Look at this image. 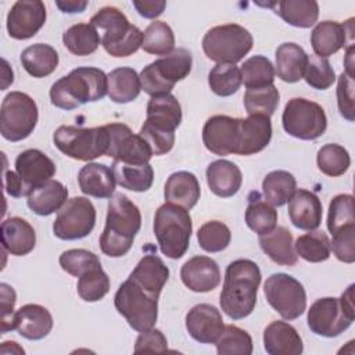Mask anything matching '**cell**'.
<instances>
[{
	"mask_svg": "<svg viewBox=\"0 0 355 355\" xmlns=\"http://www.w3.org/2000/svg\"><path fill=\"white\" fill-rule=\"evenodd\" d=\"M261 283L259 266L251 259H236L225 272L220 291V308L233 320L244 319L252 313Z\"/></svg>",
	"mask_w": 355,
	"mask_h": 355,
	"instance_id": "obj_1",
	"label": "cell"
},
{
	"mask_svg": "<svg viewBox=\"0 0 355 355\" xmlns=\"http://www.w3.org/2000/svg\"><path fill=\"white\" fill-rule=\"evenodd\" d=\"M141 226V214L125 194L116 193L108 201V211L104 230L100 236L103 254L111 258L125 255L133 244Z\"/></svg>",
	"mask_w": 355,
	"mask_h": 355,
	"instance_id": "obj_2",
	"label": "cell"
},
{
	"mask_svg": "<svg viewBox=\"0 0 355 355\" xmlns=\"http://www.w3.org/2000/svg\"><path fill=\"white\" fill-rule=\"evenodd\" d=\"M108 93V78L100 68L79 67L53 83L51 104L61 110H75L82 104L101 100Z\"/></svg>",
	"mask_w": 355,
	"mask_h": 355,
	"instance_id": "obj_3",
	"label": "cell"
},
{
	"mask_svg": "<svg viewBox=\"0 0 355 355\" xmlns=\"http://www.w3.org/2000/svg\"><path fill=\"white\" fill-rule=\"evenodd\" d=\"M94 28L104 29L101 44L104 50L116 58L136 53L143 44V32L132 25L126 15L116 7L100 8L90 19Z\"/></svg>",
	"mask_w": 355,
	"mask_h": 355,
	"instance_id": "obj_4",
	"label": "cell"
},
{
	"mask_svg": "<svg viewBox=\"0 0 355 355\" xmlns=\"http://www.w3.org/2000/svg\"><path fill=\"white\" fill-rule=\"evenodd\" d=\"M193 232L191 216L187 209L165 202L154 215V234L161 252L171 259L182 258L190 245Z\"/></svg>",
	"mask_w": 355,
	"mask_h": 355,
	"instance_id": "obj_5",
	"label": "cell"
},
{
	"mask_svg": "<svg viewBox=\"0 0 355 355\" xmlns=\"http://www.w3.org/2000/svg\"><path fill=\"white\" fill-rule=\"evenodd\" d=\"M354 319V284H351L340 298L323 297L316 300L311 305L306 316L311 331L329 338L344 333Z\"/></svg>",
	"mask_w": 355,
	"mask_h": 355,
	"instance_id": "obj_6",
	"label": "cell"
},
{
	"mask_svg": "<svg viewBox=\"0 0 355 355\" xmlns=\"http://www.w3.org/2000/svg\"><path fill=\"white\" fill-rule=\"evenodd\" d=\"M193 57L186 49H175L144 67L139 75L141 90L151 97L169 94L175 85L191 72Z\"/></svg>",
	"mask_w": 355,
	"mask_h": 355,
	"instance_id": "obj_7",
	"label": "cell"
},
{
	"mask_svg": "<svg viewBox=\"0 0 355 355\" xmlns=\"http://www.w3.org/2000/svg\"><path fill=\"white\" fill-rule=\"evenodd\" d=\"M53 141L67 157L78 161H92L107 155L110 135L105 125L97 128L62 125L54 132Z\"/></svg>",
	"mask_w": 355,
	"mask_h": 355,
	"instance_id": "obj_8",
	"label": "cell"
},
{
	"mask_svg": "<svg viewBox=\"0 0 355 355\" xmlns=\"http://www.w3.org/2000/svg\"><path fill=\"white\" fill-rule=\"evenodd\" d=\"M252 44V35L237 24L214 26L202 37L205 55L218 64L239 62L250 53Z\"/></svg>",
	"mask_w": 355,
	"mask_h": 355,
	"instance_id": "obj_9",
	"label": "cell"
},
{
	"mask_svg": "<svg viewBox=\"0 0 355 355\" xmlns=\"http://www.w3.org/2000/svg\"><path fill=\"white\" fill-rule=\"evenodd\" d=\"M114 305L128 324L139 333L154 327L157 322L158 298L144 291L129 277L116 290Z\"/></svg>",
	"mask_w": 355,
	"mask_h": 355,
	"instance_id": "obj_10",
	"label": "cell"
},
{
	"mask_svg": "<svg viewBox=\"0 0 355 355\" xmlns=\"http://www.w3.org/2000/svg\"><path fill=\"white\" fill-rule=\"evenodd\" d=\"M37 118L35 100L26 93L11 92L1 103L0 133L8 141H21L33 132Z\"/></svg>",
	"mask_w": 355,
	"mask_h": 355,
	"instance_id": "obj_11",
	"label": "cell"
},
{
	"mask_svg": "<svg viewBox=\"0 0 355 355\" xmlns=\"http://www.w3.org/2000/svg\"><path fill=\"white\" fill-rule=\"evenodd\" d=\"M282 123L290 136L301 140H315L326 132L327 116L318 103L294 97L284 107Z\"/></svg>",
	"mask_w": 355,
	"mask_h": 355,
	"instance_id": "obj_12",
	"label": "cell"
},
{
	"mask_svg": "<svg viewBox=\"0 0 355 355\" xmlns=\"http://www.w3.org/2000/svg\"><path fill=\"white\" fill-rule=\"evenodd\" d=\"M263 293L269 305L286 320H294L305 312V288L287 273L270 275L263 284Z\"/></svg>",
	"mask_w": 355,
	"mask_h": 355,
	"instance_id": "obj_13",
	"label": "cell"
},
{
	"mask_svg": "<svg viewBox=\"0 0 355 355\" xmlns=\"http://www.w3.org/2000/svg\"><path fill=\"white\" fill-rule=\"evenodd\" d=\"M96 225V208L86 197H73L58 211L53 233L61 240H79L89 236Z\"/></svg>",
	"mask_w": 355,
	"mask_h": 355,
	"instance_id": "obj_14",
	"label": "cell"
},
{
	"mask_svg": "<svg viewBox=\"0 0 355 355\" xmlns=\"http://www.w3.org/2000/svg\"><path fill=\"white\" fill-rule=\"evenodd\" d=\"M105 128L110 135L108 157L125 164H148L153 151L139 133L135 135L125 123H108Z\"/></svg>",
	"mask_w": 355,
	"mask_h": 355,
	"instance_id": "obj_15",
	"label": "cell"
},
{
	"mask_svg": "<svg viewBox=\"0 0 355 355\" xmlns=\"http://www.w3.org/2000/svg\"><path fill=\"white\" fill-rule=\"evenodd\" d=\"M202 143L215 155L237 154L240 143V118L214 115L202 128Z\"/></svg>",
	"mask_w": 355,
	"mask_h": 355,
	"instance_id": "obj_16",
	"label": "cell"
},
{
	"mask_svg": "<svg viewBox=\"0 0 355 355\" xmlns=\"http://www.w3.org/2000/svg\"><path fill=\"white\" fill-rule=\"evenodd\" d=\"M47 18L46 6L40 0H18L7 14V32L12 39L25 40L35 36Z\"/></svg>",
	"mask_w": 355,
	"mask_h": 355,
	"instance_id": "obj_17",
	"label": "cell"
},
{
	"mask_svg": "<svg viewBox=\"0 0 355 355\" xmlns=\"http://www.w3.org/2000/svg\"><path fill=\"white\" fill-rule=\"evenodd\" d=\"M55 164L37 148L19 153L15 159V172L22 182L26 197L35 189L49 182L55 175Z\"/></svg>",
	"mask_w": 355,
	"mask_h": 355,
	"instance_id": "obj_18",
	"label": "cell"
},
{
	"mask_svg": "<svg viewBox=\"0 0 355 355\" xmlns=\"http://www.w3.org/2000/svg\"><path fill=\"white\" fill-rule=\"evenodd\" d=\"M186 329L196 341L215 344L223 333L225 323L218 308L211 304H198L187 312Z\"/></svg>",
	"mask_w": 355,
	"mask_h": 355,
	"instance_id": "obj_19",
	"label": "cell"
},
{
	"mask_svg": "<svg viewBox=\"0 0 355 355\" xmlns=\"http://www.w3.org/2000/svg\"><path fill=\"white\" fill-rule=\"evenodd\" d=\"M183 284L194 293H208L220 283L218 263L205 255H196L186 261L180 269Z\"/></svg>",
	"mask_w": 355,
	"mask_h": 355,
	"instance_id": "obj_20",
	"label": "cell"
},
{
	"mask_svg": "<svg viewBox=\"0 0 355 355\" xmlns=\"http://www.w3.org/2000/svg\"><path fill=\"white\" fill-rule=\"evenodd\" d=\"M354 18L344 24L336 21H322L311 32V44L318 57L327 58L337 53L347 43V36L352 37Z\"/></svg>",
	"mask_w": 355,
	"mask_h": 355,
	"instance_id": "obj_21",
	"label": "cell"
},
{
	"mask_svg": "<svg viewBox=\"0 0 355 355\" xmlns=\"http://www.w3.org/2000/svg\"><path fill=\"white\" fill-rule=\"evenodd\" d=\"M53 329V316L47 308L37 304H26L14 312L12 330L26 340H42Z\"/></svg>",
	"mask_w": 355,
	"mask_h": 355,
	"instance_id": "obj_22",
	"label": "cell"
},
{
	"mask_svg": "<svg viewBox=\"0 0 355 355\" xmlns=\"http://www.w3.org/2000/svg\"><path fill=\"white\" fill-rule=\"evenodd\" d=\"M322 211L319 197L309 190L298 189L288 200V216L291 223L298 229H318L322 223Z\"/></svg>",
	"mask_w": 355,
	"mask_h": 355,
	"instance_id": "obj_23",
	"label": "cell"
},
{
	"mask_svg": "<svg viewBox=\"0 0 355 355\" xmlns=\"http://www.w3.org/2000/svg\"><path fill=\"white\" fill-rule=\"evenodd\" d=\"M272 139L270 118L265 115H248L240 118L239 155H252L262 151Z\"/></svg>",
	"mask_w": 355,
	"mask_h": 355,
	"instance_id": "obj_24",
	"label": "cell"
},
{
	"mask_svg": "<svg viewBox=\"0 0 355 355\" xmlns=\"http://www.w3.org/2000/svg\"><path fill=\"white\" fill-rule=\"evenodd\" d=\"M129 279L144 291L158 298L169 279V269L159 257L147 254L137 262L136 268L129 275Z\"/></svg>",
	"mask_w": 355,
	"mask_h": 355,
	"instance_id": "obj_25",
	"label": "cell"
},
{
	"mask_svg": "<svg viewBox=\"0 0 355 355\" xmlns=\"http://www.w3.org/2000/svg\"><path fill=\"white\" fill-rule=\"evenodd\" d=\"M263 348L269 355H300L302 338L287 322L275 320L263 330Z\"/></svg>",
	"mask_w": 355,
	"mask_h": 355,
	"instance_id": "obj_26",
	"label": "cell"
},
{
	"mask_svg": "<svg viewBox=\"0 0 355 355\" xmlns=\"http://www.w3.org/2000/svg\"><path fill=\"white\" fill-rule=\"evenodd\" d=\"M3 248L17 257L29 254L36 245V233L29 222L19 216L3 220L0 227Z\"/></svg>",
	"mask_w": 355,
	"mask_h": 355,
	"instance_id": "obj_27",
	"label": "cell"
},
{
	"mask_svg": "<svg viewBox=\"0 0 355 355\" xmlns=\"http://www.w3.org/2000/svg\"><path fill=\"white\" fill-rule=\"evenodd\" d=\"M201 196L200 182L194 173L187 171H179L172 173L164 189V197L166 202L179 205L190 211Z\"/></svg>",
	"mask_w": 355,
	"mask_h": 355,
	"instance_id": "obj_28",
	"label": "cell"
},
{
	"mask_svg": "<svg viewBox=\"0 0 355 355\" xmlns=\"http://www.w3.org/2000/svg\"><path fill=\"white\" fill-rule=\"evenodd\" d=\"M209 190L222 198L233 197L241 187L243 175L240 168L227 159H216L207 168Z\"/></svg>",
	"mask_w": 355,
	"mask_h": 355,
	"instance_id": "obj_29",
	"label": "cell"
},
{
	"mask_svg": "<svg viewBox=\"0 0 355 355\" xmlns=\"http://www.w3.org/2000/svg\"><path fill=\"white\" fill-rule=\"evenodd\" d=\"M78 183L83 194L96 198H111L115 191L116 180L110 166L89 162L79 171Z\"/></svg>",
	"mask_w": 355,
	"mask_h": 355,
	"instance_id": "obj_30",
	"label": "cell"
},
{
	"mask_svg": "<svg viewBox=\"0 0 355 355\" xmlns=\"http://www.w3.org/2000/svg\"><path fill=\"white\" fill-rule=\"evenodd\" d=\"M275 73L287 83H295L304 78L308 54L297 43L286 42L276 49Z\"/></svg>",
	"mask_w": 355,
	"mask_h": 355,
	"instance_id": "obj_31",
	"label": "cell"
},
{
	"mask_svg": "<svg viewBox=\"0 0 355 355\" xmlns=\"http://www.w3.org/2000/svg\"><path fill=\"white\" fill-rule=\"evenodd\" d=\"M154 128L175 132L182 122V107L173 94L151 97L147 104L146 121Z\"/></svg>",
	"mask_w": 355,
	"mask_h": 355,
	"instance_id": "obj_32",
	"label": "cell"
},
{
	"mask_svg": "<svg viewBox=\"0 0 355 355\" xmlns=\"http://www.w3.org/2000/svg\"><path fill=\"white\" fill-rule=\"evenodd\" d=\"M258 241L262 251L277 265L291 266L298 259L293 244V234L284 226H276L272 232L261 234Z\"/></svg>",
	"mask_w": 355,
	"mask_h": 355,
	"instance_id": "obj_33",
	"label": "cell"
},
{
	"mask_svg": "<svg viewBox=\"0 0 355 355\" xmlns=\"http://www.w3.org/2000/svg\"><path fill=\"white\" fill-rule=\"evenodd\" d=\"M67 200L68 190L65 189V186L58 180L50 179L28 196L26 204L29 209L33 211L36 215L47 216L55 211H60Z\"/></svg>",
	"mask_w": 355,
	"mask_h": 355,
	"instance_id": "obj_34",
	"label": "cell"
},
{
	"mask_svg": "<svg viewBox=\"0 0 355 355\" xmlns=\"http://www.w3.org/2000/svg\"><path fill=\"white\" fill-rule=\"evenodd\" d=\"M58 53L46 43H36L21 53L24 69L33 78H44L53 73L58 65Z\"/></svg>",
	"mask_w": 355,
	"mask_h": 355,
	"instance_id": "obj_35",
	"label": "cell"
},
{
	"mask_svg": "<svg viewBox=\"0 0 355 355\" xmlns=\"http://www.w3.org/2000/svg\"><path fill=\"white\" fill-rule=\"evenodd\" d=\"M111 169L116 183L130 191H147L154 180V169L150 164H125L114 161Z\"/></svg>",
	"mask_w": 355,
	"mask_h": 355,
	"instance_id": "obj_36",
	"label": "cell"
},
{
	"mask_svg": "<svg viewBox=\"0 0 355 355\" xmlns=\"http://www.w3.org/2000/svg\"><path fill=\"white\" fill-rule=\"evenodd\" d=\"M108 96L114 103L126 104L137 98L141 86L137 72L130 67L112 69L108 75Z\"/></svg>",
	"mask_w": 355,
	"mask_h": 355,
	"instance_id": "obj_37",
	"label": "cell"
},
{
	"mask_svg": "<svg viewBox=\"0 0 355 355\" xmlns=\"http://www.w3.org/2000/svg\"><path fill=\"white\" fill-rule=\"evenodd\" d=\"M62 43L69 53L83 57L98 49L101 37L92 24H75L64 32Z\"/></svg>",
	"mask_w": 355,
	"mask_h": 355,
	"instance_id": "obj_38",
	"label": "cell"
},
{
	"mask_svg": "<svg viewBox=\"0 0 355 355\" xmlns=\"http://www.w3.org/2000/svg\"><path fill=\"white\" fill-rule=\"evenodd\" d=\"M295 190V178L287 171H272L262 180L263 197L273 207H282L288 202Z\"/></svg>",
	"mask_w": 355,
	"mask_h": 355,
	"instance_id": "obj_39",
	"label": "cell"
},
{
	"mask_svg": "<svg viewBox=\"0 0 355 355\" xmlns=\"http://www.w3.org/2000/svg\"><path fill=\"white\" fill-rule=\"evenodd\" d=\"M277 7L279 17L295 28H311L319 17V6L315 0H283Z\"/></svg>",
	"mask_w": 355,
	"mask_h": 355,
	"instance_id": "obj_40",
	"label": "cell"
},
{
	"mask_svg": "<svg viewBox=\"0 0 355 355\" xmlns=\"http://www.w3.org/2000/svg\"><path fill=\"white\" fill-rule=\"evenodd\" d=\"M244 219L247 226L261 236L272 232L276 227L277 211L272 204L263 201L258 193H252L250 196Z\"/></svg>",
	"mask_w": 355,
	"mask_h": 355,
	"instance_id": "obj_41",
	"label": "cell"
},
{
	"mask_svg": "<svg viewBox=\"0 0 355 355\" xmlns=\"http://www.w3.org/2000/svg\"><path fill=\"white\" fill-rule=\"evenodd\" d=\"M141 49L154 55H168L175 50V35L172 28L162 21L151 22L143 32Z\"/></svg>",
	"mask_w": 355,
	"mask_h": 355,
	"instance_id": "obj_42",
	"label": "cell"
},
{
	"mask_svg": "<svg viewBox=\"0 0 355 355\" xmlns=\"http://www.w3.org/2000/svg\"><path fill=\"white\" fill-rule=\"evenodd\" d=\"M294 250L297 255H300L302 259L313 263L329 259L331 252L327 234L319 230H309V233L300 236L295 240Z\"/></svg>",
	"mask_w": 355,
	"mask_h": 355,
	"instance_id": "obj_43",
	"label": "cell"
},
{
	"mask_svg": "<svg viewBox=\"0 0 355 355\" xmlns=\"http://www.w3.org/2000/svg\"><path fill=\"white\" fill-rule=\"evenodd\" d=\"M241 80L247 89H257L273 85L275 67L265 55H254L245 60L240 68Z\"/></svg>",
	"mask_w": 355,
	"mask_h": 355,
	"instance_id": "obj_44",
	"label": "cell"
},
{
	"mask_svg": "<svg viewBox=\"0 0 355 355\" xmlns=\"http://www.w3.org/2000/svg\"><path fill=\"white\" fill-rule=\"evenodd\" d=\"M280 94L275 85L247 89L244 93V107L248 115L272 116L279 105Z\"/></svg>",
	"mask_w": 355,
	"mask_h": 355,
	"instance_id": "obj_45",
	"label": "cell"
},
{
	"mask_svg": "<svg viewBox=\"0 0 355 355\" xmlns=\"http://www.w3.org/2000/svg\"><path fill=\"white\" fill-rule=\"evenodd\" d=\"M316 162L322 173L331 178H337L348 171L351 165V157L343 146L329 143L318 151Z\"/></svg>",
	"mask_w": 355,
	"mask_h": 355,
	"instance_id": "obj_46",
	"label": "cell"
},
{
	"mask_svg": "<svg viewBox=\"0 0 355 355\" xmlns=\"http://www.w3.org/2000/svg\"><path fill=\"white\" fill-rule=\"evenodd\" d=\"M241 73L234 64H216L208 73V85L211 90L220 97L236 93L241 86Z\"/></svg>",
	"mask_w": 355,
	"mask_h": 355,
	"instance_id": "obj_47",
	"label": "cell"
},
{
	"mask_svg": "<svg viewBox=\"0 0 355 355\" xmlns=\"http://www.w3.org/2000/svg\"><path fill=\"white\" fill-rule=\"evenodd\" d=\"M76 290L86 302L100 301L110 291V277L101 266L93 268L79 277Z\"/></svg>",
	"mask_w": 355,
	"mask_h": 355,
	"instance_id": "obj_48",
	"label": "cell"
},
{
	"mask_svg": "<svg viewBox=\"0 0 355 355\" xmlns=\"http://www.w3.org/2000/svg\"><path fill=\"white\" fill-rule=\"evenodd\" d=\"M216 352L219 355H251L252 354V338L251 336L234 326L227 324L223 329V333L218 338Z\"/></svg>",
	"mask_w": 355,
	"mask_h": 355,
	"instance_id": "obj_49",
	"label": "cell"
},
{
	"mask_svg": "<svg viewBox=\"0 0 355 355\" xmlns=\"http://www.w3.org/2000/svg\"><path fill=\"white\" fill-rule=\"evenodd\" d=\"M198 245L207 252L223 251L232 240L230 229L220 220L205 222L197 232Z\"/></svg>",
	"mask_w": 355,
	"mask_h": 355,
	"instance_id": "obj_50",
	"label": "cell"
},
{
	"mask_svg": "<svg viewBox=\"0 0 355 355\" xmlns=\"http://www.w3.org/2000/svg\"><path fill=\"white\" fill-rule=\"evenodd\" d=\"M351 225H355L354 197L351 194H338L329 205L327 229L333 236L338 230Z\"/></svg>",
	"mask_w": 355,
	"mask_h": 355,
	"instance_id": "obj_51",
	"label": "cell"
},
{
	"mask_svg": "<svg viewBox=\"0 0 355 355\" xmlns=\"http://www.w3.org/2000/svg\"><path fill=\"white\" fill-rule=\"evenodd\" d=\"M58 262L62 270L75 277H80L87 270L101 266L98 257L94 252L83 248H72L64 251L60 255Z\"/></svg>",
	"mask_w": 355,
	"mask_h": 355,
	"instance_id": "obj_52",
	"label": "cell"
},
{
	"mask_svg": "<svg viewBox=\"0 0 355 355\" xmlns=\"http://www.w3.org/2000/svg\"><path fill=\"white\" fill-rule=\"evenodd\" d=\"M304 79L311 87L316 90H326L336 82V72L327 58L308 55Z\"/></svg>",
	"mask_w": 355,
	"mask_h": 355,
	"instance_id": "obj_53",
	"label": "cell"
},
{
	"mask_svg": "<svg viewBox=\"0 0 355 355\" xmlns=\"http://www.w3.org/2000/svg\"><path fill=\"white\" fill-rule=\"evenodd\" d=\"M139 135L150 146L153 155H164L169 153L175 144V132L154 128L147 122L143 123Z\"/></svg>",
	"mask_w": 355,
	"mask_h": 355,
	"instance_id": "obj_54",
	"label": "cell"
},
{
	"mask_svg": "<svg viewBox=\"0 0 355 355\" xmlns=\"http://www.w3.org/2000/svg\"><path fill=\"white\" fill-rule=\"evenodd\" d=\"M354 76L343 72L337 82V105L341 116L344 119L354 122L355 108H354Z\"/></svg>",
	"mask_w": 355,
	"mask_h": 355,
	"instance_id": "obj_55",
	"label": "cell"
},
{
	"mask_svg": "<svg viewBox=\"0 0 355 355\" xmlns=\"http://www.w3.org/2000/svg\"><path fill=\"white\" fill-rule=\"evenodd\" d=\"M354 234H355V225L347 226L333 234V241H330V247L338 261L345 263H354L355 261Z\"/></svg>",
	"mask_w": 355,
	"mask_h": 355,
	"instance_id": "obj_56",
	"label": "cell"
},
{
	"mask_svg": "<svg viewBox=\"0 0 355 355\" xmlns=\"http://www.w3.org/2000/svg\"><path fill=\"white\" fill-rule=\"evenodd\" d=\"M168 349V341L164 333L158 329H148L144 331H140L139 337L135 343V352L143 354V352H165Z\"/></svg>",
	"mask_w": 355,
	"mask_h": 355,
	"instance_id": "obj_57",
	"label": "cell"
},
{
	"mask_svg": "<svg viewBox=\"0 0 355 355\" xmlns=\"http://www.w3.org/2000/svg\"><path fill=\"white\" fill-rule=\"evenodd\" d=\"M0 298H1V333H7L12 330V316H14V305L17 301V294L14 288L7 284H0Z\"/></svg>",
	"mask_w": 355,
	"mask_h": 355,
	"instance_id": "obj_58",
	"label": "cell"
},
{
	"mask_svg": "<svg viewBox=\"0 0 355 355\" xmlns=\"http://www.w3.org/2000/svg\"><path fill=\"white\" fill-rule=\"evenodd\" d=\"M132 4L141 17L150 19L159 17L166 7V3L164 0H135L132 1Z\"/></svg>",
	"mask_w": 355,
	"mask_h": 355,
	"instance_id": "obj_59",
	"label": "cell"
},
{
	"mask_svg": "<svg viewBox=\"0 0 355 355\" xmlns=\"http://www.w3.org/2000/svg\"><path fill=\"white\" fill-rule=\"evenodd\" d=\"M4 189L7 194L15 198L26 196L19 176L17 175V172H12V171H4Z\"/></svg>",
	"mask_w": 355,
	"mask_h": 355,
	"instance_id": "obj_60",
	"label": "cell"
},
{
	"mask_svg": "<svg viewBox=\"0 0 355 355\" xmlns=\"http://www.w3.org/2000/svg\"><path fill=\"white\" fill-rule=\"evenodd\" d=\"M55 6L62 11L68 14L82 12L87 7V1H79V0H67V1H55Z\"/></svg>",
	"mask_w": 355,
	"mask_h": 355,
	"instance_id": "obj_61",
	"label": "cell"
},
{
	"mask_svg": "<svg viewBox=\"0 0 355 355\" xmlns=\"http://www.w3.org/2000/svg\"><path fill=\"white\" fill-rule=\"evenodd\" d=\"M0 352H1V354H8V352H11V354H21V355L25 354L24 348L19 347L18 343H15V341H4V343L1 344Z\"/></svg>",
	"mask_w": 355,
	"mask_h": 355,
	"instance_id": "obj_62",
	"label": "cell"
}]
</instances>
